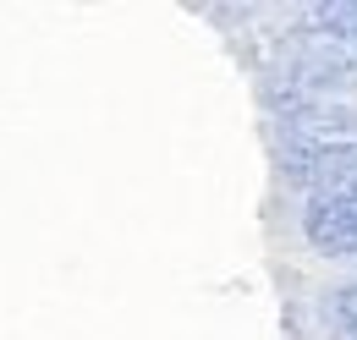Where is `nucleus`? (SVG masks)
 Listing matches in <instances>:
<instances>
[{
	"label": "nucleus",
	"mask_w": 357,
	"mask_h": 340,
	"mask_svg": "<svg viewBox=\"0 0 357 340\" xmlns=\"http://www.w3.org/2000/svg\"><path fill=\"white\" fill-rule=\"evenodd\" d=\"M280 160H286V176L303 181V187H324L330 176L357 165V116L330 105V99H303L291 116H286V132H280Z\"/></svg>",
	"instance_id": "1"
},
{
	"label": "nucleus",
	"mask_w": 357,
	"mask_h": 340,
	"mask_svg": "<svg viewBox=\"0 0 357 340\" xmlns=\"http://www.w3.org/2000/svg\"><path fill=\"white\" fill-rule=\"evenodd\" d=\"M303 236L324 258H357V170H341L308 192Z\"/></svg>",
	"instance_id": "2"
},
{
	"label": "nucleus",
	"mask_w": 357,
	"mask_h": 340,
	"mask_svg": "<svg viewBox=\"0 0 357 340\" xmlns=\"http://www.w3.org/2000/svg\"><path fill=\"white\" fill-rule=\"evenodd\" d=\"M324 324L335 340H357V286H335L324 297Z\"/></svg>",
	"instance_id": "3"
},
{
	"label": "nucleus",
	"mask_w": 357,
	"mask_h": 340,
	"mask_svg": "<svg viewBox=\"0 0 357 340\" xmlns=\"http://www.w3.org/2000/svg\"><path fill=\"white\" fill-rule=\"evenodd\" d=\"M352 170H357V165H352Z\"/></svg>",
	"instance_id": "4"
}]
</instances>
